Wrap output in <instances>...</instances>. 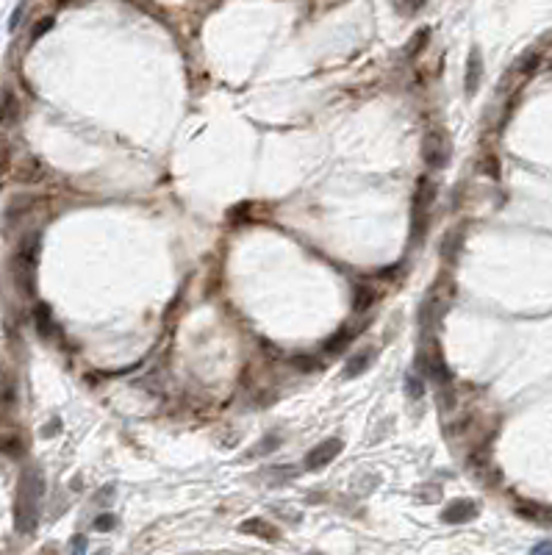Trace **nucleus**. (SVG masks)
<instances>
[{
    "label": "nucleus",
    "mask_w": 552,
    "mask_h": 555,
    "mask_svg": "<svg viewBox=\"0 0 552 555\" xmlns=\"http://www.w3.org/2000/svg\"><path fill=\"white\" fill-rule=\"evenodd\" d=\"M39 500H42V475L26 469L20 478L17 503H14V525L23 536H28L39 522Z\"/></svg>",
    "instance_id": "f257e3e1"
},
{
    "label": "nucleus",
    "mask_w": 552,
    "mask_h": 555,
    "mask_svg": "<svg viewBox=\"0 0 552 555\" xmlns=\"http://www.w3.org/2000/svg\"><path fill=\"white\" fill-rule=\"evenodd\" d=\"M36 253H39V239L28 236L17 253V267H14V275L23 286V292H33V267H36Z\"/></svg>",
    "instance_id": "f03ea898"
},
{
    "label": "nucleus",
    "mask_w": 552,
    "mask_h": 555,
    "mask_svg": "<svg viewBox=\"0 0 552 555\" xmlns=\"http://www.w3.org/2000/svg\"><path fill=\"white\" fill-rule=\"evenodd\" d=\"M436 197V186L422 178L419 186H417V195H414V242H422L424 230H427V208Z\"/></svg>",
    "instance_id": "7ed1b4c3"
},
{
    "label": "nucleus",
    "mask_w": 552,
    "mask_h": 555,
    "mask_svg": "<svg viewBox=\"0 0 552 555\" xmlns=\"http://www.w3.org/2000/svg\"><path fill=\"white\" fill-rule=\"evenodd\" d=\"M422 153H424V162L430 164V167H436V169L447 167V162H450V142H447V136L441 131H430L424 136Z\"/></svg>",
    "instance_id": "20e7f679"
},
{
    "label": "nucleus",
    "mask_w": 552,
    "mask_h": 555,
    "mask_svg": "<svg viewBox=\"0 0 552 555\" xmlns=\"http://www.w3.org/2000/svg\"><path fill=\"white\" fill-rule=\"evenodd\" d=\"M342 442L339 439H327L322 444H317L314 450H308V456H305V469H322L327 466L330 461H336L339 453H342Z\"/></svg>",
    "instance_id": "39448f33"
},
{
    "label": "nucleus",
    "mask_w": 552,
    "mask_h": 555,
    "mask_svg": "<svg viewBox=\"0 0 552 555\" xmlns=\"http://www.w3.org/2000/svg\"><path fill=\"white\" fill-rule=\"evenodd\" d=\"M478 517V503L475 500H455L444 508L441 520L447 525H463V522H472Z\"/></svg>",
    "instance_id": "423d86ee"
},
{
    "label": "nucleus",
    "mask_w": 552,
    "mask_h": 555,
    "mask_svg": "<svg viewBox=\"0 0 552 555\" xmlns=\"http://www.w3.org/2000/svg\"><path fill=\"white\" fill-rule=\"evenodd\" d=\"M480 75H483V59H480V50L472 47V50H469V59H466V81H463L466 95H475V92H478Z\"/></svg>",
    "instance_id": "0eeeda50"
},
{
    "label": "nucleus",
    "mask_w": 552,
    "mask_h": 555,
    "mask_svg": "<svg viewBox=\"0 0 552 555\" xmlns=\"http://www.w3.org/2000/svg\"><path fill=\"white\" fill-rule=\"evenodd\" d=\"M372 359H375V350H361L356 356H350L347 364H344V369H342V375H344L347 381H353V378H358L364 369H369Z\"/></svg>",
    "instance_id": "6e6552de"
},
{
    "label": "nucleus",
    "mask_w": 552,
    "mask_h": 555,
    "mask_svg": "<svg viewBox=\"0 0 552 555\" xmlns=\"http://www.w3.org/2000/svg\"><path fill=\"white\" fill-rule=\"evenodd\" d=\"M239 530H242V533H250V536H261V539H266V542H275V539H278V527L269 525L266 520H259V517L244 520Z\"/></svg>",
    "instance_id": "1a4fd4ad"
},
{
    "label": "nucleus",
    "mask_w": 552,
    "mask_h": 555,
    "mask_svg": "<svg viewBox=\"0 0 552 555\" xmlns=\"http://www.w3.org/2000/svg\"><path fill=\"white\" fill-rule=\"evenodd\" d=\"M17 98L11 95V92H6L3 100H0V125H11L14 120H17Z\"/></svg>",
    "instance_id": "9d476101"
},
{
    "label": "nucleus",
    "mask_w": 552,
    "mask_h": 555,
    "mask_svg": "<svg viewBox=\"0 0 552 555\" xmlns=\"http://www.w3.org/2000/svg\"><path fill=\"white\" fill-rule=\"evenodd\" d=\"M33 323H36V327H39V333H42V336H50V333L56 330L53 317H50V308H47V305H36V308H33Z\"/></svg>",
    "instance_id": "9b49d317"
},
{
    "label": "nucleus",
    "mask_w": 552,
    "mask_h": 555,
    "mask_svg": "<svg viewBox=\"0 0 552 555\" xmlns=\"http://www.w3.org/2000/svg\"><path fill=\"white\" fill-rule=\"evenodd\" d=\"M402 389H405V397H408V400H422V397H424L422 375H417V372H408V375H405V383H402Z\"/></svg>",
    "instance_id": "f8f14e48"
},
{
    "label": "nucleus",
    "mask_w": 552,
    "mask_h": 555,
    "mask_svg": "<svg viewBox=\"0 0 552 555\" xmlns=\"http://www.w3.org/2000/svg\"><path fill=\"white\" fill-rule=\"evenodd\" d=\"M372 303H375V292H369L366 286H356V292H353V311L364 314V311H369Z\"/></svg>",
    "instance_id": "ddd939ff"
},
{
    "label": "nucleus",
    "mask_w": 552,
    "mask_h": 555,
    "mask_svg": "<svg viewBox=\"0 0 552 555\" xmlns=\"http://www.w3.org/2000/svg\"><path fill=\"white\" fill-rule=\"evenodd\" d=\"M350 339H353V330H350V327H342V330H339L333 339H327V342H325V353H336V350H342V347H344Z\"/></svg>",
    "instance_id": "4468645a"
},
{
    "label": "nucleus",
    "mask_w": 552,
    "mask_h": 555,
    "mask_svg": "<svg viewBox=\"0 0 552 555\" xmlns=\"http://www.w3.org/2000/svg\"><path fill=\"white\" fill-rule=\"evenodd\" d=\"M539 62H541V56H539V53H533V50H530V53H527V56H522V59H519V65H517V69H519V72H524V75H527V72H533V69H536V67H539Z\"/></svg>",
    "instance_id": "2eb2a0df"
},
{
    "label": "nucleus",
    "mask_w": 552,
    "mask_h": 555,
    "mask_svg": "<svg viewBox=\"0 0 552 555\" xmlns=\"http://www.w3.org/2000/svg\"><path fill=\"white\" fill-rule=\"evenodd\" d=\"M50 28H53V17H42V20H39V26H33L31 39H33V42H36V39H39L42 33H47V31H50Z\"/></svg>",
    "instance_id": "dca6fc26"
},
{
    "label": "nucleus",
    "mask_w": 552,
    "mask_h": 555,
    "mask_svg": "<svg viewBox=\"0 0 552 555\" xmlns=\"http://www.w3.org/2000/svg\"><path fill=\"white\" fill-rule=\"evenodd\" d=\"M95 527L98 530H114L117 527V517L114 514H100L98 520H95Z\"/></svg>",
    "instance_id": "f3484780"
},
{
    "label": "nucleus",
    "mask_w": 552,
    "mask_h": 555,
    "mask_svg": "<svg viewBox=\"0 0 552 555\" xmlns=\"http://www.w3.org/2000/svg\"><path fill=\"white\" fill-rule=\"evenodd\" d=\"M23 14H26V3H20V6L14 9V14H11V23H9V31H17V28H20V20H23Z\"/></svg>",
    "instance_id": "a211bd4d"
},
{
    "label": "nucleus",
    "mask_w": 552,
    "mask_h": 555,
    "mask_svg": "<svg viewBox=\"0 0 552 555\" xmlns=\"http://www.w3.org/2000/svg\"><path fill=\"white\" fill-rule=\"evenodd\" d=\"M530 555H552V539L550 542H539V544L530 550Z\"/></svg>",
    "instance_id": "6ab92c4d"
},
{
    "label": "nucleus",
    "mask_w": 552,
    "mask_h": 555,
    "mask_svg": "<svg viewBox=\"0 0 552 555\" xmlns=\"http://www.w3.org/2000/svg\"><path fill=\"white\" fill-rule=\"evenodd\" d=\"M86 553V539L84 536H75L72 539V555H84Z\"/></svg>",
    "instance_id": "aec40b11"
},
{
    "label": "nucleus",
    "mask_w": 552,
    "mask_h": 555,
    "mask_svg": "<svg viewBox=\"0 0 552 555\" xmlns=\"http://www.w3.org/2000/svg\"><path fill=\"white\" fill-rule=\"evenodd\" d=\"M59 430H62V420H50V425L42 427V436H53V433H59Z\"/></svg>",
    "instance_id": "412c9836"
},
{
    "label": "nucleus",
    "mask_w": 552,
    "mask_h": 555,
    "mask_svg": "<svg viewBox=\"0 0 552 555\" xmlns=\"http://www.w3.org/2000/svg\"><path fill=\"white\" fill-rule=\"evenodd\" d=\"M424 39H427V31H419V36H417V42H411V47H408V53H419L424 45Z\"/></svg>",
    "instance_id": "4be33fe9"
},
{
    "label": "nucleus",
    "mask_w": 552,
    "mask_h": 555,
    "mask_svg": "<svg viewBox=\"0 0 552 555\" xmlns=\"http://www.w3.org/2000/svg\"><path fill=\"white\" fill-rule=\"evenodd\" d=\"M308 555H317V553H308Z\"/></svg>",
    "instance_id": "5701e85b"
}]
</instances>
